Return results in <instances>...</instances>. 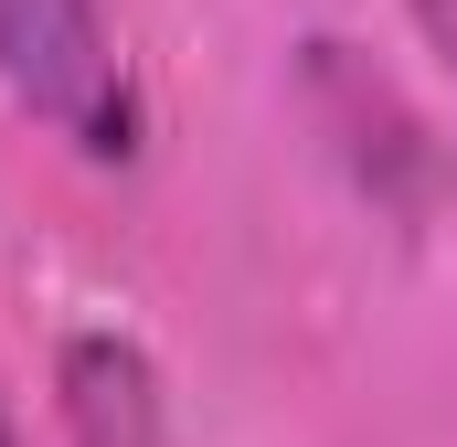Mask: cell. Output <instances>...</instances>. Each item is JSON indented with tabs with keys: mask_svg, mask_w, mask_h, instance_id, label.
Instances as JSON below:
<instances>
[{
	"mask_svg": "<svg viewBox=\"0 0 457 447\" xmlns=\"http://www.w3.org/2000/svg\"><path fill=\"white\" fill-rule=\"evenodd\" d=\"M0 97L43 117L75 160L138 149V75L107 0H0Z\"/></svg>",
	"mask_w": 457,
	"mask_h": 447,
	"instance_id": "obj_1",
	"label": "cell"
},
{
	"mask_svg": "<svg viewBox=\"0 0 457 447\" xmlns=\"http://www.w3.org/2000/svg\"><path fill=\"white\" fill-rule=\"evenodd\" d=\"M0 447H21V437H11V416H0Z\"/></svg>",
	"mask_w": 457,
	"mask_h": 447,
	"instance_id": "obj_4",
	"label": "cell"
},
{
	"mask_svg": "<svg viewBox=\"0 0 457 447\" xmlns=\"http://www.w3.org/2000/svg\"><path fill=\"white\" fill-rule=\"evenodd\" d=\"M404 11H415V32L436 43V64L457 75V0H404Z\"/></svg>",
	"mask_w": 457,
	"mask_h": 447,
	"instance_id": "obj_3",
	"label": "cell"
},
{
	"mask_svg": "<svg viewBox=\"0 0 457 447\" xmlns=\"http://www.w3.org/2000/svg\"><path fill=\"white\" fill-rule=\"evenodd\" d=\"M64 416H75V447H170L160 373H149L138 341H117V331L64 341Z\"/></svg>",
	"mask_w": 457,
	"mask_h": 447,
	"instance_id": "obj_2",
	"label": "cell"
}]
</instances>
